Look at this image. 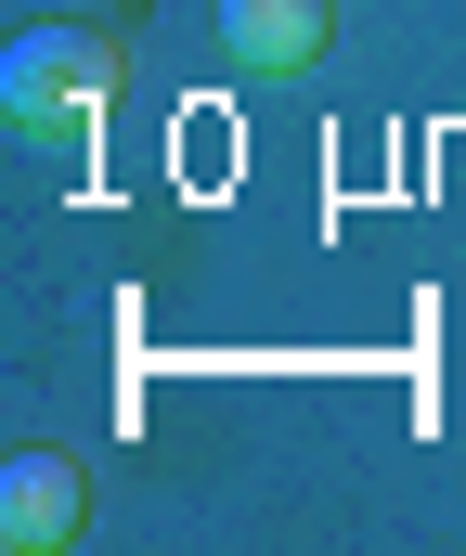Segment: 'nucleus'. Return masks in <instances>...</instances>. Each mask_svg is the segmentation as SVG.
I'll return each instance as SVG.
<instances>
[{
  "label": "nucleus",
  "mask_w": 466,
  "mask_h": 556,
  "mask_svg": "<svg viewBox=\"0 0 466 556\" xmlns=\"http://www.w3.org/2000/svg\"><path fill=\"white\" fill-rule=\"evenodd\" d=\"M221 52L260 65V78H299L324 52V0H221Z\"/></svg>",
  "instance_id": "3"
},
{
  "label": "nucleus",
  "mask_w": 466,
  "mask_h": 556,
  "mask_svg": "<svg viewBox=\"0 0 466 556\" xmlns=\"http://www.w3.org/2000/svg\"><path fill=\"white\" fill-rule=\"evenodd\" d=\"M104 78H117V39H91V26H26L0 52V104L13 117H78V104H104Z\"/></svg>",
  "instance_id": "1"
},
{
  "label": "nucleus",
  "mask_w": 466,
  "mask_h": 556,
  "mask_svg": "<svg viewBox=\"0 0 466 556\" xmlns=\"http://www.w3.org/2000/svg\"><path fill=\"white\" fill-rule=\"evenodd\" d=\"M65 531H78V466L65 453H13L0 466V544L39 556V544H65Z\"/></svg>",
  "instance_id": "2"
}]
</instances>
